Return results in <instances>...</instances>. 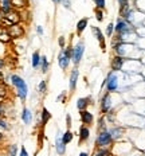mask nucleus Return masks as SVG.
I'll return each mask as SVG.
<instances>
[{"label":"nucleus","instance_id":"1","mask_svg":"<svg viewBox=\"0 0 145 156\" xmlns=\"http://www.w3.org/2000/svg\"><path fill=\"white\" fill-rule=\"evenodd\" d=\"M9 80H11L12 85L15 86L18 97L22 100V101H24V100L27 98V94H28V86H27V83H26V81L20 76H18V74H12V76L9 77Z\"/></svg>","mask_w":145,"mask_h":156},{"label":"nucleus","instance_id":"2","mask_svg":"<svg viewBox=\"0 0 145 156\" xmlns=\"http://www.w3.org/2000/svg\"><path fill=\"white\" fill-rule=\"evenodd\" d=\"M20 20H22L20 12H19L18 9L12 8L3 15V18L0 19V26H3V27H9V26H12V24H19Z\"/></svg>","mask_w":145,"mask_h":156},{"label":"nucleus","instance_id":"3","mask_svg":"<svg viewBox=\"0 0 145 156\" xmlns=\"http://www.w3.org/2000/svg\"><path fill=\"white\" fill-rule=\"evenodd\" d=\"M112 143H113V139H112L110 132H109L108 129L98 132V136H97V139H95L97 148H106L108 145H110Z\"/></svg>","mask_w":145,"mask_h":156},{"label":"nucleus","instance_id":"4","mask_svg":"<svg viewBox=\"0 0 145 156\" xmlns=\"http://www.w3.org/2000/svg\"><path fill=\"white\" fill-rule=\"evenodd\" d=\"M114 31L117 32V35H125V34H130L134 32V28L132 27V24L129 23L125 19H118L117 23L114 26Z\"/></svg>","mask_w":145,"mask_h":156},{"label":"nucleus","instance_id":"5","mask_svg":"<svg viewBox=\"0 0 145 156\" xmlns=\"http://www.w3.org/2000/svg\"><path fill=\"white\" fill-rule=\"evenodd\" d=\"M104 85L106 86L108 93L116 92V90L118 89V77H117V74H116V71H112V73L108 74V77H106ZM104 85H102V86H104Z\"/></svg>","mask_w":145,"mask_h":156},{"label":"nucleus","instance_id":"6","mask_svg":"<svg viewBox=\"0 0 145 156\" xmlns=\"http://www.w3.org/2000/svg\"><path fill=\"white\" fill-rule=\"evenodd\" d=\"M83 53H85V43L83 42H78L75 46L73 47V62L75 65H78L81 62L83 57Z\"/></svg>","mask_w":145,"mask_h":156},{"label":"nucleus","instance_id":"7","mask_svg":"<svg viewBox=\"0 0 145 156\" xmlns=\"http://www.w3.org/2000/svg\"><path fill=\"white\" fill-rule=\"evenodd\" d=\"M7 31L9 34V37H11V39H19L22 38L24 35V27H22L20 24H12L9 26V27H7Z\"/></svg>","mask_w":145,"mask_h":156},{"label":"nucleus","instance_id":"8","mask_svg":"<svg viewBox=\"0 0 145 156\" xmlns=\"http://www.w3.org/2000/svg\"><path fill=\"white\" fill-rule=\"evenodd\" d=\"M112 109V96L110 93L106 92L104 97L101 98V113H109V110Z\"/></svg>","mask_w":145,"mask_h":156},{"label":"nucleus","instance_id":"9","mask_svg":"<svg viewBox=\"0 0 145 156\" xmlns=\"http://www.w3.org/2000/svg\"><path fill=\"white\" fill-rule=\"evenodd\" d=\"M125 65V58L124 57H120V55H114L112 58V62H110V67L113 71H120L122 70Z\"/></svg>","mask_w":145,"mask_h":156},{"label":"nucleus","instance_id":"10","mask_svg":"<svg viewBox=\"0 0 145 156\" xmlns=\"http://www.w3.org/2000/svg\"><path fill=\"white\" fill-rule=\"evenodd\" d=\"M91 32L94 34V37L97 38V41H98L99 43V47H101L102 51L106 50V43H105V38H104V32L99 30L98 27H91Z\"/></svg>","mask_w":145,"mask_h":156},{"label":"nucleus","instance_id":"11","mask_svg":"<svg viewBox=\"0 0 145 156\" xmlns=\"http://www.w3.org/2000/svg\"><path fill=\"white\" fill-rule=\"evenodd\" d=\"M79 115H81V120H82V124H83V125L89 126V125L93 124L94 116H93L91 112H89V110L86 109V110H82V112H79Z\"/></svg>","mask_w":145,"mask_h":156},{"label":"nucleus","instance_id":"12","mask_svg":"<svg viewBox=\"0 0 145 156\" xmlns=\"http://www.w3.org/2000/svg\"><path fill=\"white\" fill-rule=\"evenodd\" d=\"M78 77H79V70L77 69H73L71 73H70V82H69V86H70V92H74L77 87V82H78Z\"/></svg>","mask_w":145,"mask_h":156},{"label":"nucleus","instance_id":"13","mask_svg":"<svg viewBox=\"0 0 145 156\" xmlns=\"http://www.w3.org/2000/svg\"><path fill=\"white\" fill-rule=\"evenodd\" d=\"M55 151H57V154L59 155V156H63L64 154H66V144L62 141V135H60V133H58V136H57Z\"/></svg>","mask_w":145,"mask_h":156},{"label":"nucleus","instance_id":"14","mask_svg":"<svg viewBox=\"0 0 145 156\" xmlns=\"http://www.w3.org/2000/svg\"><path fill=\"white\" fill-rule=\"evenodd\" d=\"M70 61H71V59H69V58H67L66 55H64L63 50L59 53V55H58V65H59V67H60L62 70H66L67 67H69Z\"/></svg>","mask_w":145,"mask_h":156},{"label":"nucleus","instance_id":"15","mask_svg":"<svg viewBox=\"0 0 145 156\" xmlns=\"http://www.w3.org/2000/svg\"><path fill=\"white\" fill-rule=\"evenodd\" d=\"M90 101H91V98H90V97H83V98H79L78 101H77V108H78L79 112L88 109V106L91 104Z\"/></svg>","mask_w":145,"mask_h":156},{"label":"nucleus","instance_id":"16","mask_svg":"<svg viewBox=\"0 0 145 156\" xmlns=\"http://www.w3.org/2000/svg\"><path fill=\"white\" fill-rule=\"evenodd\" d=\"M12 39L9 37L8 31H7V27H3V26H0V43L5 44V43H9Z\"/></svg>","mask_w":145,"mask_h":156},{"label":"nucleus","instance_id":"17","mask_svg":"<svg viewBox=\"0 0 145 156\" xmlns=\"http://www.w3.org/2000/svg\"><path fill=\"white\" fill-rule=\"evenodd\" d=\"M89 137H90V129H89V126L82 125L79 128V141L81 143H85Z\"/></svg>","mask_w":145,"mask_h":156},{"label":"nucleus","instance_id":"18","mask_svg":"<svg viewBox=\"0 0 145 156\" xmlns=\"http://www.w3.org/2000/svg\"><path fill=\"white\" fill-rule=\"evenodd\" d=\"M109 132H110V135H112L113 141H114V140H120V139L122 137V135H124V129L120 128V126H116V128L110 129Z\"/></svg>","mask_w":145,"mask_h":156},{"label":"nucleus","instance_id":"19","mask_svg":"<svg viewBox=\"0 0 145 156\" xmlns=\"http://www.w3.org/2000/svg\"><path fill=\"white\" fill-rule=\"evenodd\" d=\"M40 59H42V55L39 54V51H34L32 53V58H31V65L34 69H38L40 66Z\"/></svg>","mask_w":145,"mask_h":156},{"label":"nucleus","instance_id":"20","mask_svg":"<svg viewBox=\"0 0 145 156\" xmlns=\"http://www.w3.org/2000/svg\"><path fill=\"white\" fill-rule=\"evenodd\" d=\"M51 119V113L48 112L47 108H42V112H40V122L42 125H46Z\"/></svg>","mask_w":145,"mask_h":156},{"label":"nucleus","instance_id":"21","mask_svg":"<svg viewBox=\"0 0 145 156\" xmlns=\"http://www.w3.org/2000/svg\"><path fill=\"white\" fill-rule=\"evenodd\" d=\"M22 120H23V122L27 125L32 122V113L30 109H27V108L23 109V112H22Z\"/></svg>","mask_w":145,"mask_h":156},{"label":"nucleus","instance_id":"22","mask_svg":"<svg viewBox=\"0 0 145 156\" xmlns=\"http://www.w3.org/2000/svg\"><path fill=\"white\" fill-rule=\"evenodd\" d=\"M88 23H89V20H88V18H83V19H81V20L77 23V34L81 35L83 31L86 30V27H88Z\"/></svg>","mask_w":145,"mask_h":156},{"label":"nucleus","instance_id":"23","mask_svg":"<svg viewBox=\"0 0 145 156\" xmlns=\"http://www.w3.org/2000/svg\"><path fill=\"white\" fill-rule=\"evenodd\" d=\"M9 9H12L11 0H0V11H2L3 14H5Z\"/></svg>","mask_w":145,"mask_h":156},{"label":"nucleus","instance_id":"24","mask_svg":"<svg viewBox=\"0 0 145 156\" xmlns=\"http://www.w3.org/2000/svg\"><path fill=\"white\" fill-rule=\"evenodd\" d=\"M11 5L14 9H20V8H24L27 5V0H11Z\"/></svg>","mask_w":145,"mask_h":156},{"label":"nucleus","instance_id":"25","mask_svg":"<svg viewBox=\"0 0 145 156\" xmlns=\"http://www.w3.org/2000/svg\"><path fill=\"white\" fill-rule=\"evenodd\" d=\"M48 66H50V63H48V59L47 57H44V55H42V59H40V70L42 73H47L48 71Z\"/></svg>","mask_w":145,"mask_h":156},{"label":"nucleus","instance_id":"26","mask_svg":"<svg viewBox=\"0 0 145 156\" xmlns=\"http://www.w3.org/2000/svg\"><path fill=\"white\" fill-rule=\"evenodd\" d=\"M73 137H74V136H73V132L70 131V129H67V131H66V132H64L63 135H62V141H63L64 144L67 145V144H69V143H71Z\"/></svg>","mask_w":145,"mask_h":156},{"label":"nucleus","instance_id":"27","mask_svg":"<svg viewBox=\"0 0 145 156\" xmlns=\"http://www.w3.org/2000/svg\"><path fill=\"white\" fill-rule=\"evenodd\" d=\"M7 156H18V145L11 144L7 147Z\"/></svg>","mask_w":145,"mask_h":156},{"label":"nucleus","instance_id":"28","mask_svg":"<svg viewBox=\"0 0 145 156\" xmlns=\"http://www.w3.org/2000/svg\"><path fill=\"white\" fill-rule=\"evenodd\" d=\"M8 94V86L4 82L0 83V100H3Z\"/></svg>","mask_w":145,"mask_h":156},{"label":"nucleus","instance_id":"29","mask_svg":"<svg viewBox=\"0 0 145 156\" xmlns=\"http://www.w3.org/2000/svg\"><path fill=\"white\" fill-rule=\"evenodd\" d=\"M38 92L40 94H44L47 92V81H40L39 85H38Z\"/></svg>","mask_w":145,"mask_h":156},{"label":"nucleus","instance_id":"30","mask_svg":"<svg viewBox=\"0 0 145 156\" xmlns=\"http://www.w3.org/2000/svg\"><path fill=\"white\" fill-rule=\"evenodd\" d=\"M63 53L64 55H66L69 59H73V46L70 44V46H67V47H64L63 48Z\"/></svg>","mask_w":145,"mask_h":156},{"label":"nucleus","instance_id":"31","mask_svg":"<svg viewBox=\"0 0 145 156\" xmlns=\"http://www.w3.org/2000/svg\"><path fill=\"white\" fill-rule=\"evenodd\" d=\"M105 129H106V120L105 117H101L98 122V131H105Z\"/></svg>","mask_w":145,"mask_h":156},{"label":"nucleus","instance_id":"32","mask_svg":"<svg viewBox=\"0 0 145 156\" xmlns=\"http://www.w3.org/2000/svg\"><path fill=\"white\" fill-rule=\"evenodd\" d=\"M95 16H97V20H98V22H102V20H104V11H102V9H98V8H97V9H95Z\"/></svg>","mask_w":145,"mask_h":156},{"label":"nucleus","instance_id":"33","mask_svg":"<svg viewBox=\"0 0 145 156\" xmlns=\"http://www.w3.org/2000/svg\"><path fill=\"white\" fill-rule=\"evenodd\" d=\"M113 31H114V24H113V23H109L108 27H106V35H108V37H112V35H113Z\"/></svg>","mask_w":145,"mask_h":156},{"label":"nucleus","instance_id":"34","mask_svg":"<svg viewBox=\"0 0 145 156\" xmlns=\"http://www.w3.org/2000/svg\"><path fill=\"white\" fill-rule=\"evenodd\" d=\"M58 44H59V47L63 48L66 47V39H64V37H59V39H58Z\"/></svg>","mask_w":145,"mask_h":156},{"label":"nucleus","instance_id":"35","mask_svg":"<svg viewBox=\"0 0 145 156\" xmlns=\"http://www.w3.org/2000/svg\"><path fill=\"white\" fill-rule=\"evenodd\" d=\"M95 5L98 9H104L105 8V0H95Z\"/></svg>","mask_w":145,"mask_h":156},{"label":"nucleus","instance_id":"36","mask_svg":"<svg viewBox=\"0 0 145 156\" xmlns=\"http://www.w3.org/2000/svg\"><path fill=\"white\" fill-rule=\"evenodd\" d=\"M19 156H30V155H28L27 149H26L24 147H22L20 148V152H19Z\"/></svg>","mask_w":145,"mask_h":156},{"label":"nucleus","instance_id":"37","mask_svg":"<svg viewBox=\"0 0 145 156\" xmlns=\"http://www.w3.org/2000/svg\"><path fill=\"white\" fill-rule=\"evenodd\" d=\"M58 101H59V102H64V101H66V93L63 92L60 96H58Z\"/></svg>","mask_w":145,"mask_h":156},{"label":"nucleus","instance_id":"38","mask_svg":"<svg viewBox=\"0 0 145 156\" xmlns=\"http://www.w3.org/2000/svg\"><path fill=\"white\" fill-rule=\"evenodd\" d=\"M60 4H63L66 8H70V0H59Z\"/></svg>","mask_w":145,"mask_h":156},{"label":"nucleus","instance_id":"39","mask_svg":"<svg viewBox=\"0 0 145 156\" xmlns=\"http://www.w3.org/2000/svg\"><path fill=\"white\" fill-rule=\"evenodd\" d=\"M66 125H67V128H70V126H71V116H70V115L66 116Z\"/></svg>","mask_w":145,"mask_h":156},{"label":"nucleus","instance_id":"40","mask_svg":"<svg viewBox=\"0 0 145 156\" xmlns=\"http://www.w3.org/2000/svg\"><path fill=\"white\" fill-rule=\"evenodd\" d=\"M36 34L38 35H43V27H42V26H38L36 27Z\"/></svg>","mask_w":145,"mask_h":156},{"label":"nucleus","instance_id":"41","mask_svg":"<svg viewBox=\"0 0 145 156\" xmlns=\"http://www.w3.org/2000/svg\"><path fill=\"white\" fill-rule=\"evenodd\" d=\"M4 65H5L4 59H3V58H0V69H3V67H4Z\"/></svg>","mask_w":145,"mask_h":156},{"label":"nucleus","instance_id":"42","mask_svg":"<svg viewBox=\"0 0 145 156\" xmlns=\"http://www.w3.org/2000/svg\"><path fill=\"white\" fill-rule=\"evenodd\" d=\"M2 82H4V76H3V73L0 71V83Z\"/></svg>","mask_w":145,"mask_h":156},{"label":"nucleus","instance_id":"43","mask_svg":"<svg viewBox=\"0 0 145 156\" xmlns=\"http://www.w3.org/2000/svg\"><path fill=\"white\" fill-rule=\"evenodd\" d=\"M0 113H4V105L0 102Z\"/></svg>","mask_w":145,"mask_h":156},{"label":"nucleus","instance_id":"44","mask_svg":"<svg viewBox=\"0 0 145 156\" xmlns=\"http://www.w3.org/2000/svg\"><path fill=\"white\" fill-rule=\"evenodd\" d=\"M78 156H89V154H88V152H81Z\"/></svg>","mask_w":145,"mask_h":156},{"label":"nucleus","instance_id":"45","mask_svg":"<svg viewBox=\"0 0 145 156\" xmlns=\"http://www.w3.org/2000/svg\"><path fill=\"white\" fill-rule=\"evenodd\" d=\"M3 139H4V135H3V132H0V141H2Z\"/></svg>","mask_w":145,"mask_h":156},{"label":"nucleus","instance_id":"46","mask_svg":"<svg viewBox=\"0 0 145 156\" xmlns=\"http://www.w3.org/2000/svg\"><path fill=\"white\" fill-rule=\"evenodd\" d=\"M53 2H54V3H59V0H53Z\"/></svg>","mask_w":145,"mask_h":156}]
</instances>
